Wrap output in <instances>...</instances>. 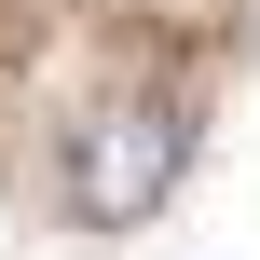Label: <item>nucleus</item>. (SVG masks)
Instances as JSON below:
<instances>
[{"label":"nucleus","instance_id":"obj_1","mask_svg":"<svg viewBox=\"0 0 260 260\" xmlns=\"http://www.w3.org/2000/svg\"><path fill=\"white\" fill-rule=\"evenodd\" d=\"M178 165H192V123H178L165 96H123V110L82 123V151H69V206H82L96 233H137V219L178 192Z\"/></svg>","mask_w":260,"mask_h":260}]
</instances>
